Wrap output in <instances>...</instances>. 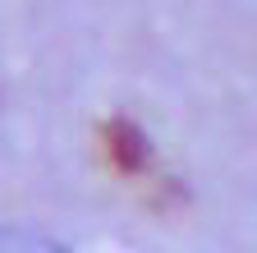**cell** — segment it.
Instances as JSON below:
<instances>
[{
    "label": "cell",
    "mask_w": 257,
    "mask_h": 253,
    "mask_svg": "<svg viewBox=\"0 0 257 253\" xmlns=\"http://www.w3.org/2000/svg\"><path fill=\"white\" fill-rule=\"evenodd\" d=\"M101 147L110 156V166L128 180H138V175H152V138L138 120H128V115H110L101 124Z\"/></svg>",
    "instance_id": "6da1fadb"
}]
</instances>
